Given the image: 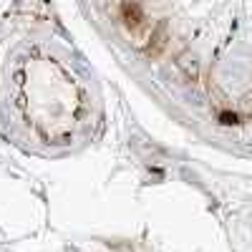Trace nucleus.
Masks as SVG:
<instances>
[{"label":"nucleus","mask_w":252,"mask_h":252,"mask_svg":"<svg viewBox=\"0 0 252 252\" xmlns=\"http://www.w3.org/2000/svg\"><path fill=\"white\" fill-rule=\"evenodd\" d=\"M177 68H179L189 81H197V78H199V61H197V56H194L192 51H184V53L177 56Z\"/></svg>","instance_id":"obj_2"},{"label":"nucleus","mask_w":252,"mask_h":252,"mask_svg":"<svg viewBox=\"0 0 252 252\" xmlns=\"http://www.w3.org/2000/svg\"><path fill=\"white\" fill-rule=\"evenodd\" d=\"M220 121L227 124V126H229V124H237V114H232V111H222V114H220Z\"/></svg>","instance_id":"obj_4"},{"label":"nucleus","mask_w":252,"mask_h":252,"mask_svg":"<svg viewBox=\"0 0 252 252\" xmlns=\"http://www.w3.org/2000/svg\"><path fill=\"white\" fill-rule=\"evenodd\" d=\"M164 48H166V23L161 20V23L157 26V31L152 33V46L146 48V53H149L152 58H157Z\"/></svg>","instance_id":"obj_3"},{"label":"nucleus","mask_w":252,"mask_h":252,"mask_svg":"<svg viewBox=\"0 0 252 252\" xmlns=\"http://www.w3.org/2000/svg\"><path fill=\"white\" fill-rule=\"evenodd\" d=\"M121 20L129 28H139L144 23V10L136 0H124L121 3Z\"/></svg>","instance_id":"obj_1"}]
</instances>
